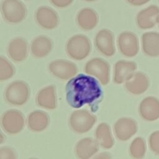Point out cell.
Instances as JSON below:
<instances>
[{
    "mask_svg": "<svg viewBox=\"0 0 159 159\" xmlns=\"http://www.w3.org/2000/svg\"><path fill=\"white\" fill-rule=\"evenodd\" d=\"M65 91L66 101L73 108H80L84 104H88L92 108L102 94L96 79L81 73L67 82Z\"/></svg>",
    "mask_w": 159,
    "mask_h": 159,
    "instance_id": "obj_1",
    "label": "cell"
},
{
    "mask_svg": "<svg viewBox=\"0 0 159 159\" xmlns=\"http://www.w3.org/2000/svg\"><path fill=\"white\" fill-rule=\"evenodd\" d=\"M91 50L89 39L83 34H76L71 37L66 43L67 55L75 60L86 58Z\"/></svg>",
    "mask_w": 159,
    "mask_h": 159,
    "instance_id": "obj_2",
    "label": "cell"
},
{
    "mask_svg": "<svg viewBox=\"0 0 159 159\" xmlns=\"http://www.w3.org/2000/svg\"><path fill=\"white\" fill-rule=\"evenodd\" d=\"M1 12L4 19L9 24H17L25 18L27 10L20 0H3Z\"/></svg>",
    "mask_w": 159,
    "mask_h": 159,
    "instance_id": "obj_3",
    "label": "cell"
},
{
    "mask_svg": "<svg viewBox=\"0 0 159 159\" xmlns=\"http://www.w3.org/2000/svg\"><path fill=\"white\" fill-rule=\"evenodd\" d=\"M30 95L28 84L23 81H15L7 86L4 97L11 104L20 106L26 102Z\"/></svg>",
    "mask_w": 159,
    "mask_h": 159,
    "instance_id": "obj_4",
    "label": "cell"
},
{
    "mask_svg": "<svg viewBox=\"0 0 159 159\" xmlns=\"http://www.w3.org/2000/svg\"><path fill=\"white\" fill-rule=\"evenodd\" d=\"M85 72L96 77L103 85L109 83L110 80V66L105 60L93 58L85 64Z\"/></svg>",
    "mask_w": 159,
    "mask_h": 159,
    "instance_id": "obj_5",
    "label": "cell"
},
{
    "mask_svg": "<svg viewBox=\"0 0 159 159\" xmlns=\"http://www.w3.org/2000/svg\"><path fill=\"white\" fill-rule=\"evenodd\" d=\"M117 45L122 55L127 57H135L139 51V42L136 34L130 31L121 32L117 39Z\"/></svg>",
    "mask_w": 159,
    "mask_h": 159,
    "instance_id": "obj_6",
    "label": "cell"
},
{
    "mask_svg": "<svg viewBox=\"0 0 159 159\" xmlns=\"http://www.w3.org/2000/svg\"><path fill=\"white\" fill-rule=\"evenodd\" d=\"M96 117L87 110L76 111L70 118L71 128L77 133H85L89 131L96 123Z\"/></svg>",
    "mask_w": 159,
    "mask_h": 159,
    "instance_id": "obj_7",
    "label": "cell"
},
{
    "mask_svg": "<svg viewBox=\"0 0 159 159\" xmlns=\"http://www.w3.org/2000/svg\"><path fill=\"white\" fill-rule=\"evenodd\" d=\"M94 45L97 50L106 57H112L116 52L114 34L107 29H102L97 32Z\"/></svg>",
    "mask_w": 159,
    "mask_h": 159,
    "instance_id": "obj_8",
    "label": "cell"
},
{
    "mask_svg": "<svg viewBox=\"0 0 159 159\" xmlns=\"http://www.w3.org/2000/svg\"><path fill=\"white\" fill-rule=\"evenodd\" d=\"M139 28L146 30L153 28L159 22V7L152 4L140 11L135 18Z\"/></svg>",
    "mask_w": 159,
    "mask_h": 159,
    "instance_id": "obj_9",
    "label": "cell"
},
{
    "mask_svg": "<svg viewBox=\"0 0 159 159\" xmlns=\"http://www.w3.org/2000/svg\"><path fill=\"white\" fill-rule=\"evenodd\" d=\"M1 123L4 130L11 134L19 133L24 127L23 114L19 111L12 109L5 112L2 116Z\"/></svg>",
    "mask_w": 159,
    "mask_h": 159,
    "instance_id": "obj_10",
    "label": "cell"
},
{
    "mask_svg": "<svg viewBox=\"0 0 159 159\" xmlns=\"http://www.w3.org/2000/svg\"><path fill=\"white\" fill-rule=\"evenodd\" d=\"M48 69L52 75L61 80L70 79L78 71V68L74 63L64 59L51 61L48 65Z\"/></svg>",
    "mask_w": 159,
    "mask_h": 159,
    "instance_id": "obj_11",
    "label": "cell"
},
{
    "mask_svg": "<svg viewBox=\"0 0 159 159\" xmlns=\"http://www.w3.org/2000/svg\"><path fill=\"white\" fill-rule=\"evenodd\" d=\"M35 17L38 25L45 30H52L58 25L57 12L48 6H40L35 12Z\"/></svg>",
    "mask_w": 159,
    "mask_h": 159,
    "instance_id": "obj_12",
    "label": "cell"
},
{
    "mask_svg": "<svg viewBox=\"0 0 159 159\" xmlns=\"http://www.w3.org/2000/svg\"><path fill=\"white\" fill-rule=\"evenodd\" d=\"M138 130L137 122L130 117H121L114 125L116 138L120 141H126L135 135Z\"/></svg>",
    "mask_w": 159,
    "mask_h": 159,
    "instance_id": "obj_13",
    "label": "cell"
},
{
    "mask_svg": "<svg viewBox=\"0 0 159 159\" xmlns=\"http://www.w3.org/2000/svg\"><path fill=\"white\" fill-rule=\"evenodd\" d=\"M137 64L133 61L119 60L114 66L113 81L116 84H122L129 80L135 73Z\"/></svg>",
    "mask_w": 159,
    "mask_h": 159,
    "instance_id": "obj_14",
    "label": "cell"
},
{
    "mask_svg": "<svg viewBox=\"0 0 159 159\" xmlns=\"http://www.w3.org/2000/svg\"><path fill=\"white\" fill-rule=\"evenodd\" d=\"M139 112L145 120L152 122L159 118V99L153 96L144 98L140 103Z\"/></svg>",
    "mask_w": 159,
    "mask_h": 159,
    "instance_id": "obj_15",
    "label": "cell"
},
{
    "mask_svg": "<svg viewBox=\"0 0 159 159\" xmlns=\"http://www.w3.org/2000/svg\"><path fill=\"white\" fill-rule=\"evenodd\" d=\"M9 57L15 62H21L28 55V43L26 40L18 37L12 39L7 48Z\"/></svg>",
    "mask_w": 159,
    "mask_h": 159,
    "instance_id": "obj_16",
    "label": "cell"
},
{
    "mask_svg": "<svg viewBox=\"0 0 159 159\" xmlns=\"http://www.w3.org/2000/svg\"><path fill=\"white\" fill-rule=\"evenodd\" d=\"M141 47L143 53L147 56L156 57L159 56V32H146L141 37Z\"/></svg>",
    "mask_w": 159,
    "mask_h": 159,
    "instance_id": "obj_17",
    "label": "cell"
},
{
    "mask_svg": "<svg viewBox=\"0 0 159 159\" xmlns=\"http://www.w3.org/2000/svg\"><path fill=\"white\" fill-rule=\"evenodd\" d=\"M149 87V80L147 76L142 72H135L134 75L126 82V90L135 95H139L145 92Z\"/></svg>",
    "mask_w": 159,
    "mask_h": 159,
    "instance_id": "obj_18",
    "label": "cell"
},
{
    "mask_svg": "<svg viewBox=\"0 0 159 159\" xmlns=\"http://www.w3.org/2000/svg\"><path fill=\"white\" fill-rule=\"evenodd\" d=\"M76 22L81 29L85 31L91 30L96 27L98 23V15L93 9L84 7L77 14Z\"/></svg>",
    "mask_w": 159,
    "mask_h": 159,
    "instance_id": "obj_19",
    "label": "cell"
},
{
    "mask_svg": "<svg viewBox=\"0 0 159 159\" xmlns=\"http://www.w3.org/2000/svg\"><path fill=\"white\" fill-rule=\"evenodd\" d=\"M53 48V42L48 37L43 35L36 37L31 42L30 52L32 55L38 58L48 55Z\"/></svg>",
    "mask_w": 159,
    "mask_h": 159,
    "instance_id": "obj_20",
    "label": "cell"
},
{
    "mask_svg": "<svg viewBox=\"0 0 159 159\" xmlns=\"http://www.w3.org/2000/svg\"><path fill=\"white\" fill-rule=\"evenodd\" d=\"M99 144L92 138H84L80 140L76 145L75 152L80 159H89L94 155L99 149Z\"/></svg>",
    "mask_w": 159,
    "mask_h": 159,
    "instance_id": "obj_21",
    "label": "cell"
},
{
    "mask_svg": "<svg viewBox=\"0 0 159 159\" xmlns=\"http://www.w3.org/2000/svg\"><path fill=\"white\" fill-rule=\"evenodd\" d=\"M37 104L42 107L53 109L57 106L55 88L53 85L41 89L37 95Z\"/></svg>",
    "mask_w": 159,
    "mask_h": 159,
    "instance_id": "obj_22",
    "label": "cell"
},
{
    "mask_svg": "<svg viewBox=\"0 0 159 159\" xmlns=\"http://www.w3.org/2000/svg\"><path fill=\"white\" fill-rule=\"evenodd\" d=\"M48 122V116L47 113L41 111H35L31 112L27 119L29 127L35 132H40L46 129Z\"/></svg>",
    "mask_w": 159,
    "mask_h": 159,
    "instance_id": "obj_23",
    "label": "cell"
},
{
    "mask_svg": "<svg viewBox=\"0 0 159 159\" xmlns=\"http://www.w3.org/2000/svg\"><path fill=\"white\" fill-rule=\"evenodd\" d=\"M96 140L102 148L109 149L112 147L114 142L110 127L105 122L98 125L95 132Z\"/></svg>",
    "mask_w": 159,
    "mask_h": 159,
    "instance_id": "obj_24",
    "label": "cell"
},
{
    "mask_svg": "<svg viewBox=\"0 0 159 159\" xmlns=\"http://www.w3.org/2000/svg\"><path fill=\"white\" fill-rule=\"evenodd\" d=\"M146 152V145L145 140L137 137L134 139L129 147V153L134 159H142L144 157Z\"/></svg>",
    "mask_w": 159,
    "mask_h": 159,
    "instance_id": "obj_25",
    "label": "cell"
},
{
    "mask_svg": "<svg viewBox=\"0 0 159 159\" xmlns=\"http://www.w3.org/2000/svg\"><path fill=\"white\" fill-rule=\"evenodd\" d=\"M15 73L13 65L4 57L0 55V81L11 78Z\"/></svg>",
    "mask_w": 159,
    "mask_h": 159,
    "instance_id": "obj_26",
    "label": "cell"
},
{
    "mask_svg": "<svg viewBox=\"0 0 159 159\" xmlns=\"http://www.w3.org/2000/svg\"><path fill=\"white\" fill-rule=\"evenodd\" d=\"M150 150L156 155H159V130L152 132L148 139Z\"/></svg>",
    "mask_w": 159,
    "mask_h": 159,
    "instance_id": "obj_27",
    "label": "cell"
},
{
    "mask_svg": "<svg viewBox=\"0 0 159 159\" xmlns=\"http://www.w3.org/2000/svg\"><path fill=\"white\" fill-rule=\"evenodd\" d=\"M0 159H17L16 151L9 147L0 148Z\"/></svg>",
    "mask_w": 159,
    "mask_h": 159,
    "instance_id": "obj_28",
    "label": "cell"
},
{
    "mask_svg": "<svg viewBox=\"0 0 159 159\" xmlns=\"http://www.w3.org/2000/svg\"><path fill=\"white\" fill-rule=\"evenodd\" d=\"M54 6L58 8H65L72 4L73 0H50Z\"/></svg>",
    "mask_w": 159,
    "mask_h": 159,
    "instance_id": "obj_29",
    "label": "cell"
},
{
    "mask_svg": "<svg viewBox=\"0 0 159 159\" xmlns=\"http://www.w3.org/2000/svg\"><path fill=\"white\" fill-rule=\"evenodd\" d=\"M150 1V0H125L128 4L134 6H140L144 5Z\"/></svg>",
    "mask_w": 159,
    "mask_h": 159,
    "instance_id": "obj_30",
    "label": "cell"
},
{
    "mask_svg": "<svg viewBox=\"0 0 159 159\" xmlns=\"http://www.w3.org/2000/svg\"><path fill=\"white\" fill-rule=\"evenodd\" d=\"M92 159H112L111 155L108 152H102Z\"/></svg>",
    "mask_w": 159,
    "mask_h": 159,
    "instance_id": "obj_31",
    "label": "cell"
},
{
    "mask_svg": "<svg viewBox=\"0 0 159 159\" xmlns=\"http://www.w3.org/2000/svg\"><path fill=\"white\" fill-rule=\"evenodd\" d=\"M4 140V136L3 134L1 132V131L0 130V144L3 143Z\"/></svg>",
    "mask_w": 159,
    "mask_h": 159,
    "instance_id": "obj_32",
    "label": "cell"
},
{
    "mask_svg": "<svg viewBox=\"0 0 159 159\" xmlns=\"http://www.w3.org/2000/svg\"><path fill=\"white\" fill-rule=\"evenodd\" d=\"M83 1H85L87 2H93V1H96L97 0H83Z\"/></svg>",
    "mask_w": 159,
    "mask_h": 159,
    "instance_id": "obj_33",
    "label": "cell"
},
{
    "mask_svg": "<svg viewBox=\"0 0 159 159\" xmlns=\"http://www.w3.org/2000/svg\"><path fill=\"white\" fill-rule=\"evenodd\" d=\"M158 27H159V22H158Z\"/></svg>",
    "mask_w": 159,
    "mask_h": 159,
    "instance_id": "obj_34",
    "label": "cell"
},
{
    "mask_svg": "<svg viewBox=\"0 0 159 159\" xmlns=\"http://www.w3.org/2000/svg\"><path fill=\"white\" fill-rule=\"evenodd\" d=\"M30 159H36V158H30Z\"/></svg>",
    "mask_w": 159,
    "mask_h": 159,
    "instance_id": "obj_35",
    "label": "cell"
}]
</instances>
